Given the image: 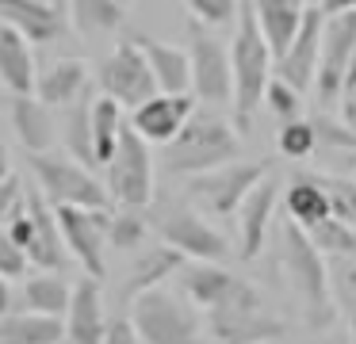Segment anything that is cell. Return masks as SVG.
Returning <instances> with one entry per match:
<instances>
[{
    "mask_svg": "<svg viewBox=\"0 0 356 344\" xmlns=\"http://www.w3.org/2000/svg\"><path fill=\"white\" fill-rule=\"evenodd\" d=\"M322 27L325 15L318 4L307 8L299 31H295L291 46L276 58V76H284L287 84H295L299 92L314 88V73H318V58H322Z\"/></svg>",
    "mask_w": 356,
    "mask_h": 344,
    "instance_id": "2e32d148",
    "label": "cell"
},
{
    "mask_svg": "<svg viewBox=\"0 0 356 344\" xmlns=\"http://www.w3.org/2000/svg\"><path fill=\"white\" fill-rule=\"evenodd\" d=\"M149 226L165 245L180 249L188 260H226L230 256V241L226 234L188 199V203H161L149 214Z\"/></svg>",
    "mask_w": 356,
    "mask_h": 344,
    "instance_id": "52a82bcc",
    "label": "cell"
},
{
    "mask_svg": "<svg viewBox=\"0 0 356 344\" xmlns=\"http://www.w3.org/2000/svg\"><path fill=\"white\" fill-rule=\"evenodd\" d=\"M35 81H39L35 42L27 35H19L16 27L0 23V84L12 96H27V92H35Z\"/></svg>",
    "mask_w": 356,
    "mask_h": 344,
    "instance_id": "ffe728a7",
    "label": "cell"
},
{
    "mask_svg": "<svg viewBox=\"0 0 356 344\" xmlns=\"http://www.w3.org/2000/svg\"><path fill=\"white\" fill-rule=\"evenodd\" d=\"M307 234H310V241H314L325 256H356V229L348 226V222H341L337 214L314 222Z\"/></svg>",
    "mask_w": 356,
    "mask_h": 344,
    "instance_id": "d6a6232c",
    "label": "cell"
},
{
    "mask_svg": "<svg viewBox=\"0 0 356 344\" xmlns=\"http://www.w3.org/2000/svg\"><path fill=\"white\" fill-rule=\"evenodd\" d=\"M230 69H234V126L249 130L253 115L264 107V88L276 76V54L257 23L253 0H241L238 23H234V42H230Z\"/></svg>",
    "mask_w": 356,
    "mask_h": 344,
    "instance_id": "6da1fadb",
    "label": "cell"
},
{
    "mask_svg": "<svg viewBox=\"0 0 356 344\" xmlns=\"http://www.w3.org/2000/svg\"><path fill=\"white\" fill-rule=\"evenodd\" d=\"M65 111V122L58 130H62V149H70L77 161H85V165L96 168V153H92V92H85L81 99H73L70 107H62Z\"/></svg>",
    "mask_w": 356,
    "mask_h": 344,
    "instance_id": "f1b7e54d",
    "label": "cell"
},
{
    "mask_svg": "<svg viewBox=\"0 0 356 344\" xmlns=\"http://www.w3.org/2000/svg\"><path fill=\"white\" fill-rule=\"evenodd\" d=\"M276 149L291 161H307L318 153V134H314V122L310 119H291V122H280V134H276Z\"/></svg>",
    "mask_w": 356,
    "mask_h": 344,
    "instance_id": "836d02e7",
    "label": "cell"
},
{
    "mask_svg": "<svg viewBox=\"0 0 356 344\" xmlns=\"http://www.w3.org/2000/svg\"><path fill=\"white\" fill-rule=\"evenodd\" d=\"M268 172V165H257V161H226L218 168L188 176V199L200 206L211 218H234L241 206V199L261 183V176Z\"/></svg>",
    "mask_w": 356,
    "mask_h": 344,
    "instance_id": "9c48e42d",
    "label": "cell"
},
{
    "mask_svg": "<svg viewBox=\"0 0 356 344\" xmlns=\"http://www.w3.org/2000/svg\"><path fill=\"white\" fill-rule=\"evenodd\" d=\"M24 203H27V183L19 180V176L0 180V229H4V222H8Z\"/></svg>",
    "mask_w": 356,
    "mask_h": 344,
    "instance_id": "ab89813d",
    "label": "cell"
},
{
    "mask_svg": "<svg viewBox=\"0 0 356 344\" xmlns=\"http://www.w3.org/2000/svg\"><path fill=\"white\" fill-rule=\"evenodd\" d=\"M88 81H92V76H88V65L81 58H58L39 73L35 96L50 107H70L73 99H81L88 92Z\"/></svg>",
    "mask_w": 356,
    "mask_h": 344,
    "instance_id": "44dd1931",
    "label": "cell"
},
{
    "mask_svg": "<svg viewBox=\"0 0 356 344\" xmlns=\"http://www.w3.org/2000/svg\"><path fill=\"white\" fill-rule=\"evenodd\" d=\"M276 245H280L284 275H287V283H291L295 298H299L307 325L310 329H325L333 318H337L333 295H330V260H325V252L318 249V245L310 241L307 229H302L299 222H291L287 214L280 218Z\"/></svg>",
    "mask_w": 356,
    "mask_h": 344,
    "instance_id": "7a4b0ae2",
    "label": "cell"
},
{
    "mask_svg": "<svg viewBox=\"0 0 356 344\" xmlns=\"http://www.w3.org/2000/svg\"><path fill=\"white\" fill-rule=\"evenodd\" d=\"M284 214L291 222H299L302 229H310L314 222L330 218V195H325L318 176H295L291 188L284 195Z\"/></svg>",
    "mask_w": 356,
    "mask_h": 344,
    "instance_id": "83f0119b",
    "label": "cell"
},
{
    "mask_svg": "<svg viewBox=\"0 0 356 344\" xmlns=\"http://www.w3.org/2000/svg\"><path fill=\"white\" fill-rule=\"evenodd\" d=\"M12 310V279L4 272H0V318Z\"/></svg>",
    "mask_w": 356,
    "mask_h": 344,
    "instance_id": "ee69618b",
    "label": "cell"
},
{
    "mask_svg": "<svg viewBox=\"0 0 356 344\" xmlns=\"http://www.w3.org/2000/svg\"><path fill=\"white\" fill-rule=\"evenodd\" d=\"M131 321L142 344H207L203 313L184 290L149 287L131 298Z\"/></svg>",
    "mask_w": 356,
    "mask_h": 344,
    "instance_id": "277c9868",
    "label": "cell"
},
{
    "mask_svg": "<svg viewBox=\"0 0 356 344\" xmlns=\"http://www.w3.org/2000/svg\"><path fill=\"white\" fill-rule=\"evenodd\" d=\"M195 111L192 92H154L149 99H142L138 107H131V126L146 138L149 145H169L180 134V126L188 122V115Z\"/></svg>",
    "mask_w": 356,
    "mask_h": 344,
    "instance_id": "9a60e30c",
    "label": "cell"
},
{
    "mask_svg": "<svg viewBox=\"0 0 356 344\" xmlns=\"http://www.w3.org/2000/svg\"><path fill=\"white\" fill-rule=\"evenodd\" d=\"M261 344H272V341H261Z\"/></svg>",
    "mask_w": 356,
    "mask_h": 344,
    "instance_id": "c3c4849f",
    "label": "cell"
},
{
    "mask_svg": "<svg viewBox=\"0 0 356 344\" xmlns=\"http://www.w3.org/2000/svg\"><path fill=\"white\" fill-rule=\"evenodd\" d=\"M188 15L203 27H230L238 23V12H241V0H184Z\"/></svg>",
    "mask_w": 356,
    "mask_h": 344,
    "instance_id": "74e56055",
    "label": "cell"
},
{
    "mask_svg": "<svg viewBox=\"0 0 356 344\" xmlns=\"http://www.w3.org/2000/svg\"><path fill=\"white\" fill-rule=\"evenodd\" d=\"M149 69H154L157 92H192V54L184 46L157 42V38H138Z\"/></svg>",
    "mask_w": 356,
    "mask_h": 344,
    "instance_id": "7402d4cb",
    "label": "cell"
},
{
    "mask_svg": "<svg viewBox=\"0 0 356 344\" xmlns=\"http://www.w3.org/2000/svg\"><path fill=\"white\" fill-rule=\"evenodd\" d=\"M104 168H108L104 183H108V195L115 206H142L146 211L154 203V149L131 122L123 126L115 153Z\"/></svg>",
    "mask_w": 356,
    "mask_h": 344,
    "instance_id": "ba28073f",
    "label": "cell"
},
{
    "mask_svg": "<svg viewBox=\"0 0 356 344\" xmlns=\"http://www.w3.org/2000/svg\"><path fill=\"white\" fill-rule=\"evenodd\" d=\"M96 84H100L104 96L119 99L123 107H138L142 99L154 96L157 81H154V69H149L138 38H123V42L100 61V69H96Z\"/></svg>",
    "mask_w": 356,
    "mask_h": 344,
    "instance_id": "7c38bea8",
    "label": "cell"
},
{
    "mask_svg": "<svg viewBox=\"0 0 356 344\" xmlns=\"http://www.w3.org/2000/svg\"><path fill=\"white\" fill-rule=\"evenodd\" d=\"M341 119L356 130V84H348V88L341 92Z\"/></svg>",
    "mask_w": 356,
    "mask_h": 344,
    "instance_id": "b9f144b4",
    "label": "cell"
},
{
    "mask_svg": "<svg viewBox=\"0 0 356 344\" xmlns=\"http://www.w3.org/2000/svg\"><path fill=\"white\" fill-rule=\"evenodd\" d=\"M348 84H356V50H353V65H348V76H345V88H348ZM345 88H341V92H345Z\"/></svg>",
    "mask_w": 356,
    "mask_h": 344,
    "instance_id": "bcb514c9",
    "label": "cell"
},
{
    "mask_svg": "<svg viewBox=\"0 0 356 344\" xmlns=\"http://www.w3.org/2000/svg\"><path fill=\"white\" fill-rule=\"evenodd\" d=\"M238 153H241L238 126H230L215 111H192L188 122L180 126V134L165 145V168L172 176H195L226 165Z\"/></svg>",
    "mask_w": 356,
    "mask_h": 344,
    "instance_id": "5b68a950",
    "label": "cell"
},
{
    "mask_svg": "<svg viewBox=\"0 0 356 344\" xmlns=\"http://www.w3.org/2000/svg\"><path fill=\"white\" fill-rule=\"evenodd\" d=\"M345 165H348V172L356 176V153H348V161H345Z\"/></svg>",
    "mask_w": 356,
    "mask_h": 344,
    "instance_id": "7dc6e473",
    "label": "cell"
},
{
    "mask_svg": "<svg viewBox=\"0 0 356 344\" xmlns=\"http://www.w3.org/2000/svg\"><path fill=\"white\" fill-rule=\"evenodd\" d=\"M330 260V295L333 310L345 318L348 333L356 341V256H325Z\"/></svg>",
    "mask_w": 356,
    "mask_h": 344,
    "instance_id": "4dcf8cb0",
    "label": "cell"
},
{
    "mask_svg": "<svg viewBox=\"0 0 356 344\" xmlns=\"http://www.w3.org/2000/svg\"><path fill=\"white\" fill-rule=\"evenodd\" d=\"M253 12H257V23H261L264 38H268L272 54H284L291 46L295 31H299L302 15H307V4L302 0H253Z\"/></svg>",
    "mask_w": 356,
    "mask_h": 344,
    "instance_id": "484cf974",
    "label": "cell"
},
{
    "mask_svg": "<svg viewBox=\"0 0 356 344\" xmlns=\"http://www.w3.org/2000/svg\"><path fill=\"white\" fill-rule=\"evenodd\" d=\"M12 176V153H8V142L0 138V180H8Z\"/></svg>",
    "mask_w": 356,
    "mask_h": 344,
    "instance_id": "f6af8a7d",
    "label": "cell"
},
{
    "mask_svg": "<svg viewBox=\"0 0 356 344\" xmlns=\"http://www.w3.org/2000/svg\"><path fill=\"white\" fill-rule=\"evenodd\" d=\"M62 241L70 249V260H77L88 275L104 279L108 275V229H111V206H54Z\"/></svg>",
    "mask_w": 356,
    "mask_h": 344,
    "instance_id": "30bf717a",
    "label": "cell"
},
{
    "mask_svg": "<svg viewBox=\"0 0 356 344\" xmlns=\"http://www.w3.org/2000/svg\"><path fill=\"white\" fill-rule=\"evenodd\" d=\"M12 126H16V138L27 153H47L62 142V130L54 122V107L42 104L35 92L12 96Z\"/></svg>",
    "mask_w": 356,
    "mask_h": 344,
    "instance_id": "d6986e66",
    "label": "cell"
},
{
    "mask_svg": "<svg viewBox=\"0 0 356 344\" xmlns=\"http://www.w3.org/2000/svg\"><path fill=\"white\" fill-rule=\"evenodd\" d=\"M70 295H73V283L62 275V268H39V275H27L24 279V306L27 310L65 318Z\"/></svg>",
    "mask_w": 356,
    "mask_h": 344,
    "instance_id": "4316f807",
    "label": "cell"
},
{
    "mask_svg": "<svg viewBox=\"0 0 356 344\" xmlns=\"http://www.w3.org/2000/svg\"><path fill=\"white\" fill-rule=\"evenodd\" d=\"M353 50H356V8H353V12L325 15L322 58H318V73H314L318 104H333V99H341L348 65H353Z\"/></svg>",
    "mask_w": 356,
    "mask_h": 344,
    "instance_id": "4fadbf2b",
    "label": "cell"
},
{
    "mask_svg": "<svg viewBox=\"0 0 356 344\" xmlns=\"http://www.w3.org/2000/svg\"><path fill=\"white\" fill-rule=\"evenodd\" d=\"M264 111L276 115L280 122H291L302 115V96L295 84H287L284 76H272L268 88H264Z\"/></svg>",
    "mask_w": 356,
    "mask_h": 344,
    "instance_id": "8d00e7d4",
    "label": "cell"
},
{
    "mask_svg": "<svg viewBox=\"0 0 356 344\" xmlns=\"http://www.w3.org/2000/svg\"><path fill=\"white\" fill-rule=\"evenodd\" d=\"M100 344H142V336H138V329H134L131 318H111Z\"/></svg>",
    "mask_w": 356,
    "mask_h": 344,
    "instance_id": "60d3db41",
    "label": "cell"
},
{
    "mask_svg": "<svg viewBox=\"0 0 356 344\" xmlns=\"http://www.w3.org/2000/svg\"><path fill=\"white\" fill-rule=\"evenodd\" d=\"M203 325H207V344H261L284 333V321L272 313L261 290L241 275L215 306L203 310Z\"/></svg>",
    "mask_w": 356,
    "mask_h": 344,
    "instance_id": "3957f363",
    "label": "cell"
},
{
    "mask_svg": "<svg viewBox=\"0 0 356 344\" xmlns=\"http://www.w3.org/2000/svg\"><path fill=\"white\" fill-rule=\"evenodd\" d=\"M330 195V214H337L341 222L356 229V176L353 172H322L318 176Z\"/></svg>",
    "mask_w": 356,
    "mask_h": 344,
    "instance_id": "e575fe53",
    "label": "cell"
},
{
    "mask_svg": "<svg viewBox=\"0 0 356 344\" xmlns=\"http://www.w3.org/2000/svg\"><path fill=\"white\" fill-rule=\"evenodd\" d=\"M127 119H123V104L111 96H96L92 99V153H96V165H108L111 153L119 145V134H123Z\"/></svg>",
    "mask_w": 356,
    "mask_h": 344,
    "instance_id": "f546056e",
    "label": "cell"
},
{
    "mask_svg": "<svg viewBox=\"0 0 356 344\" xmlns=\"http://www.w3.org/2000/svg\"><path fill=\"white\" fill-rule=\"evenodd\" d=\"M188 264V256L180 249H172V245H149V249H142L138 252V260H134V268H131V279H127V302H131L134 295H142V290H149V287H161L169 275H177L180 268Z\"/></svg>",
    "mask_w": 356,
    "mask_h": 344,
    "instance_id": "cb8c5ba5",
    "label": "cell"
},
{
    "mask_svg": "<svg viewBox=\"0 0 356 344\" xmlns=\"http://www.w3.org/2000/svg\"><path fill=\"white\" fill-rule=\"evenodd\" d=\"M31 172L39 191L54 206H111L108 183L92 172V165L77 161L70 149L54 145L47 153H31Z\"/></svg>",
    "mask_w": 356,
    "mask_h": 344,
    "instance_id": "8992f818",
    "label": "cell"
},
{
    "mask_svg": "<svg viewBox=\"0 0 356 344\" xmlns=\"http://www.w3.org/2000/svg\"><path fill=\"white\" fill-rule=\"evenodd\" d=\"M31 256H27V249L19 241H12L4 229H0V272L8 275L12 283H19V279H27L31 275Z\"/></svg>",
    "mask_w": 356,
    "mask_h": 344,
    "instance_id": "f35d334b",
    "label": "cell"
},
{
    "mask_svg": "<svg viewBox=\"0 0 356 344\" xmlns=\"http://www.w3.org/2000/svg\"><path fill=\"white\" fill-rule=\"evenodd\" d=\"M318 8H322V15H333V12H353L356 0H318Z\"/></svg>",
    "mask_w": 356,
    "mask_h": 344,
    "instance_id": "7bdbcfd3",
    "label": "cell"
},
{
    "mask_svg": "<svg viewBox=\"0 0 356 344\" xmlns=\"http://www.w3.org/2000/svg\"><path fill=\"white\" fill-rule=\"evenodd\" d=\"M149 214H142V206H119V211H111V229H108V241L115 245V249L131 252L138 249V245H146L149 237Z\"/></svg>",
    "mask_w": 356,
    "mask_h": 344,
    "instance_id": "1f68e13d",
    "label": "cell"
},
{
    "mask_svg": "<svg viewBox=\"0 0 356 344\" xmlns=\"http://www.w3.org/2000/svg\"><path fill=\"white\" fill-rule=\"evenodd\" d=\"M65 341L70 344H100L104 329H108V313H104V290L96 275H81L73 283L70 310H65Z\"/></svg>",
    "mask_w": 356,
    "mask_h": 344,
    "instance_id": "ac0fdd59",
    "label": "cell"
},
{
    "mask_svg": "<svg viewBox=\"0 0 356 344\" xmlns=\"http://www.w3.org/2000/svg\"><path fill=\"white\" fill-rule=\"evenodd\" d=\"M65 321L39 310H8L0 318V344H62Z\"/></svg>",
    "mask_w": 356,
    "mask_h": 344,
    "instance_id": "603a6c76",
    "label": "cell"
},
{
    "mask_svg": "<svg viewBox=\"0 0 356 344\" xmlns=\"http://www.w3.org/2000/svg\"><path fill=\"white\" fill-rule=\"evenodd\" d=\"M131 0H70V27L81 38H104L123 27Z\"/></svg>",
    "mask_w": 356,
    "mask_h": 344,
    "instance_id": "d4e9b609",
    "label": "cell"
},
{
    "mask_svg": "<svg viewBox=\"0 0 356 344\" xmlns=\"http://www.w3.org/2000/svg\"><path fill=\"white\" fill-rule=\"evenodd\" d=\"M192 96L207 107H230L234 104V69H230V46H222L211 27H192Z\"/></svg>",
    "mask_w": 356,
    "mask_h": 344,
    "instance_id": "8fae6325",
    "label": "cell"
},
{
    "mask_svg": "<svg viewBox=\"0 0 356 344\" xmlns=\"http://www.w3.org/2000/svg\"><path fill=\"white\" fill-rule=\"evenodd\" d=\"M314 134H318V153H356V130L345 119L333 115H314Z\"/></svg>",
    "mask_w": 356,
    "mask_h": 344,
    "instance_id": "d590c367",
    "label": "cell"
},
{
    "mask_svg": "<svg viewBox=\"0 0 356 344\" xmlns=\"http://www.w3.org/2000/svg\"><path fill=\"white\" fill-rule=\"evenodd\" d=\"M276 203H280V180L272 172H264L261 183L241 199L238 214H234V222H238V252H241V260L261 256L264 241H268V229H272V222H276Z\"/></svg>",
    "mask_w": 356,
    "mask_h": 344,
    "instance_id": "5bb4252c",
    "label": "cell"
},
{
    "mask_svg": "<svg viewBox=\"0 0 356 344\" xmlns=\"http://www.w3.org/2000/svg\"><path fill=\"white\" fill-rule=\"evenodd\" d=\"M0 23L16 27L35 46L70 31V0H0Z\"/></svg>",
    "mask_w": 356,
    "mask_h": 344,
    "instance_id": "e0dca14e",
    "label": "cell"
}]
</instances>
